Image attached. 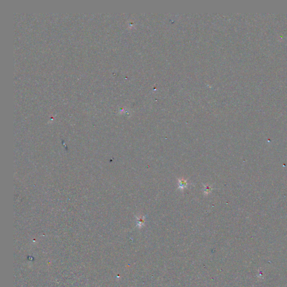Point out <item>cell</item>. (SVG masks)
I'll return each mask as SVG.
<instances>
[{"label":"cell","mask_w":287,"mask_h":287,"mask_svg":"<svg viewBox=\"0 0 287 287\" xmlns=\"http://www.w3.org/2000/svg\"><path fill=\"white\" fill-rule=\"evenodd\" d=\"M189 185V182L185 180L183 178H181L178 180V189H180L181 190H183V189L186 188Z\"/></svg>","instance_id":"cell-1"},{"label":"cell","mask_w":287,"mask_h":287,"mask_svg":"<svg viewBox=\"0 0 287 287\" xmlns=\"http://www.w3.org/2000/svg\"><path fill=\"white\" fill-rule=\"evenodd\" d=\"M145 217L144 216H139L136 218V223H137V226L139 228H142L144 225H145Z\"/></svg>","instance_id":"cell-2"},{"label":"cell","mask_w":287,"mask_h":287,"mask_svg":"<svg viewBox=\"0 0 287 287\" xmlns=\"http://www.w3.org/2000/svg\"><path fill=\"white\" fill-rule=\"evenodd\" d=\"M204 193L205 195H208L209 194H210L212 190L211 186H209V185H204Z\"/></svg>","instance_id":"cell-3"}]
</instances>
